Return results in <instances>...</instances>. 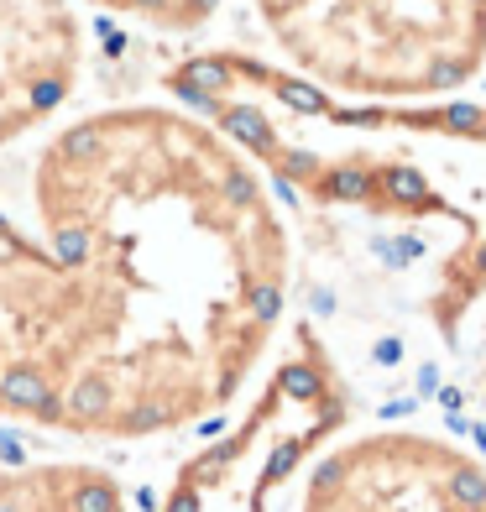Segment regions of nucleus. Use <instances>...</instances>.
Here are the masks:
<instances>
[{"mask_svg":"<svg viewBox=\"0 0 486 512\" xmlns=\"http://www.w3.org/2000/svg\"><path fill=\"white\" fill-rule=\"evenodd\" d=\"M89 6L126 21H147L157 32H194L220 11V0H89Z\"/></svg>","mask_w":486,"mask_h":512,"instance_id":"7","label":"nucleus"},{"mask_svg":"<svg viewBox=\"0 0 486 512\" xmlns=\"http://www.w3.org/2000/svg\"><path fill=\"white\" fill-rule=\"evenodd\" d=\"M293 241L230 136L178 105L68 121L0 215V424L162 439L220 418L288 314Z\"/></svg>","mask_w":486,"mask_h":512,"instance_id":"1","label":"nucleus"},{"mask_svg":"<svg viewBox=\"0 0 486 512\" xmlns=\"http://www.w3.org/2000/svg\"><path fill=\"white\" fill-rule=\"evenodd\" d=\"M84 74V27L68 0H0V147L68 105Z\"/></svg>","mask_w":486,"mask_h":512,"instance_id":"5","label":"nucleus"},{"mask_svg":"<svg viewBox=\"0 0 486 512\" xmlns=\"http://www.w3.org/2000/svg\"><path fill=\"white\" fill-rule=\"evenodd\" d=\"M481 403H486V371H481Z\"/></svg>","mask_w":486,"mask_h":512,"instance_id":"8","label":"nucleus"},{"mask_svg":"<svg viewBox=\"0 0 486 512\" xmlns=\"http://www.w3.org/2000/svg\"><path fill=\"white\" fill-rule=\"evenodd\" d=\"M340 429V387L304 335L251 408L178 471L162 512H277L293 471Z\"/></svg>","mask_w":486,"mask_h":512,"instance_id":"3","label":"nucleus"},{"mask_svg":"<svg viewBox=\"0 0 486 512\" xmlns=\"http://www.w3.org/2000/svg\"><path fill=\"white\" fill-rule=\"evenodd\" d=\"M298 74L351 100H434L486 68V0H251Z\"/></svg>","mask_w":486,"mask_h":512,"instance_id":"2","label":"nucleus"},{"mask_svg":"<svg viewBox=\"0 0 486 512\" xmlns=\"http://www.w3.org/2000/svg\"><path fill=\"white\" fill-rule=\"evenodd\" d=\"M288 512H486V460L434 429H356L304 455Z\"/></svg>","mask_w":486,"mask_h":512,"instance_id":"4","label":"nucleus"},{"mask_svg":"<svg viewBox=\"0 0 486 512\" xmlns=\"http://www.w3.org/2000/svg\"><path fill=\"white\" fill-rule=\"evenodd\" d=\"M0 512H126V492L89 460L0 465Z\"/></svg>","mask_w":486,"mask_h":512,"instance_id":"6","label":"nucleus"}]
</instances>
